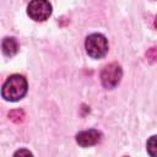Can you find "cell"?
Returning <instances> with one entry per match:
<instances>
[{
  "label": "cell",
  "instance_id": "4",
  "mask_svg": "<svg viewBox=\"0 0 157 157\" xmlns=\"http://www.w3.org/2000/svg\"><path fill=\"white\" fill-rule=\"evenodd\" d=\"M28 16L38 22H43L52 15V4L48 0H31L27 6Z\"/></svg>",
  "mask_w": 157,
  "mask_h": 157
},
{
  "label": "cell",
  "instance_id": "7",
  "mask_svg": "<svg viewBox=\"0 0 157 157\" xmlns=\"http://www.w3.org/2000/svg\"><path fill=\"white\" fill-rule=\"evenodd\" d=\"M146 148H147V152L150 156L157 157V135H153L147 140Z\"/></svg>",
  "mask_w": 157,
  "mask_h": 157
},
{
  "label": "cell",
  "instance_id": "2",
  "mask_svg": "<svg viewBox=\"0 0 157 157\" xmlns=\"http://www.w3.org/2000/svg\"><path fill=\"white\" fill-rule=\"evenodd\" d=\"M87 54L93 59H101L108 53V40L101 33H92L85 40Z\"/></svg>",
  "mask_w": 157,
  "mask_h": 157
},
{
  "label": "cell",
  "instance_id": "11",
  "mask_svg": "<svg viewBox=\"0 0 157 157\" xmlns=\"http://www.w3.org/2000/svg\"><path fill=\"white\" fill-rule=\"evenodd\" d=\"M155 27L157 28V16H156V18H155Z\"/></svg>",
  "mask_w": 157,
  "mask_h": 157
},
{
  "label": "cell",
  "instance_id": "3",
  "mask_svg": "<svg viewBox=\"0 0 157 157\" xmlns=\"http://www.w3.org/2000/svg\"><path fill=\"white\" fill-rule=\"evenodd\" d=\"M121 77H123V70H121L120 65L117 63H110V64L105 65L103 67V70L101 71L102 85L108 90L117 87L119 85Z\"/></svg>",
  "mask_w": 157,
  "mask_h": 157
},
{
  "label": "cell",
  "instance_id": "10",
  "mask_svg": "<svg viewBox=\"0 0 157 157\" xmlns=\"http://www.w3.org/2000/svg\"><path fill=\"white\" fill-rule=\"evenodd\" d=\"M15 156H22V155H27V156H32V152H29L28 150H20L17 152L13 153Z\"/></svg>",
  "mask_w": 157,
  "mask_h": 157
},
{
  "label": "cell",
  "instance_id": "5",
  "mask_svg": "<svg viewBox=\"0 0 157 157\" xmlns=\"http://www.w3.org/2000/svg\"><path fill=\"white\" fill-rule=\"evenodd\" d=\"M102 139V134L98 130L90 129L85 131H80L76 135V142L82 147H90L96 144H98Z\"/></svg>",
  "mask_w": 157,
  "mask_h": 157
},
{
  "label": "cell",
  "instance_id": "6",
  "mask_svg": "<svg viewBox=\"0 0 157 157\" xmlns=\"http://www.w3.org/2000/svg\"><path fill=\"white\" fill-rule=\"evenodd\" d=\"M1 47H2V53L6 56H10V58L13 56L18 52V43L13 37L4 38L2 43H1Z\"/></svg>",
  "mask_w": 157,
  "mask_h": 157
},
{
  "label": "cell",
  "instance_id": "9",
  "mask_svg": "<svg viewBox=\"0 0 157 157\" xmlns=\"http://www.w3.org/2000/svg\"><path fill=\"white\" fill-rule=\"evenodd\" d=\"M146 58L148 59V61L151 63H157V47H152L147 50L146 53Z\"/></svg>",
  "mask_w": 157,
  "mask_h": 157
},
{
  "label": "cell",
  "instance_id": "1",
  "mask_svg": "<svg viewBox=\"0 0 157 157\" xmlns=\"http://www.w3.org/2000/svg\"><path fill=\"white\" fill-rule=\"evenodd\" d=\"M27 90H28L27 80L22 75L15 74L9 76L7 80L4 82L1 94L6 101L17 102L26 96Z\"/></svg>",
  "mask_w": 157,
  "mask_h": 157
},
{
  "label": "cell",
  "instance_id": "8",
  "mask_svg": "<svg viewBox=\"0 0 157 157\" xmlns=\"http://www.w3.org/2000/svg\"><path fill=\"white\" fill-rule=\"evenodd\" d=\"M9 118L15 123H22L25 120V113L21 109H15L9 113Z\"/></svg>",
  "mask_w": 157,
  "mask_h": 157
}]
</instances>
